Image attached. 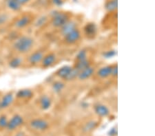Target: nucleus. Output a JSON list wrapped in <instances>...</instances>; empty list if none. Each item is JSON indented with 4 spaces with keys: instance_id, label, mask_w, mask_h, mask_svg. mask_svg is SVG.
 <instances>
[{
    "instance_id": "obj_20",
    "label": "nucleus",
    "mask_w": 155,
    "mask_h": 136,
    "mask_svg": "<svg viewBox=\"0 0 155 136\" xmlns=\"http://www.w3.org/2000/svg\"><path fill=\"white\" fill-rule=\"evenodd\" d=\"M22 63H23V60L19 56H17V57L12 58L11 61H9V66L12 68H18L21 65Z\"/></svg>"
},
{
    "instance_id": "obj_3",
    "label": "nucleus",
    "mask_w": 155,
    "mask_h": 136,
    "mask_svg": "<svg viewBox=\"0 0 155 136\" xmlns=\"http://www.w3.org/2000/svg\"><path fill=\"white\" fill-rule=\"evenodd\" d=\"M81 32L79 31V30L76 28L71 33L67 34L66 36H64V40L67 44L72 45V44L77 43L81 39Z\"/></svg>"
},
{
    "instance_id": "obj_26",
    "label": "nucleus",
    "mask_w": 155,
    "mask_h": 136,
    "mask_svg": "<svg viewBox=\"0 0 155 136\" xmlns=\"http://www.w3.org/2000/svg\"><path fill=\"white\" fill-rule=\"evenodd\" d=\"M46 22H47V17L46 16H42L37 19L35 25V26L39 27H39L43 26Z\"/></svg>"
},
{
    "instance_id": "obj_25",
    "label": "nucleus",
    "mask_w": 155,
    "mask_h": 136,
    "mask_svg": "<svg viewBox=\"0 0 155 136\" xmlns=\"http://www.w3.org/2000/svg\"><path fill=\"white\" fill-rule=\"evenodd\" d=\"M87 52L86 50H84V49H83V50H81L78 54H77L76 59L77 61H84L87 59Z\"/></svg>"
},
{
    "instance_id": "obj_16",
    "label": "nucleus",
    "mask_w": 155,
    "mask_h": 136,
    "mask_svg": "<svg viewBox=\"0 0 155 136\" xmlns=\"http://www.w3.org/2000/svg\"><path fill=\"white\" fill-rule=\"evenodd\" d=\"M72 67L69 66V65H65L64 67H62L59 69V70L57 71V76H59V78H61L62 79H64L67 77V76L68 75L70 71L72 70Z\"/></svg>"
},
{
    "instance_id": "obj_4",
    "label": "nucleus",
    "mask_w": 155,
    "mask_h": 136,
    "mask_svg": "<svg viewBox=\"0 0 155 136\" xmlns=\"http://www.w3.org/2000/svg\"><path fill=\"white\" fill-rule=\"evenodd\" d=\"M31 127L35 130L44 131L48 128V122L41 118H37L31 121Z\"/></svg>"
},
{
    "instance_id": "obj_11",
    "label": "nucleus",
    "mask_w": 155,
    "mask_h": 136,
    "mask_svg": "<svg viewBox=\"0 0 155 136\" xmlns=\"http://www.w3.org/2000/svg\"><path fill=\"white\" fill-rule=\"evenodd\" d=\"M14 95L12 93H8L2 97L0 101V108L5 109L8 107L13 103Z\"/></svg>"
},
{
    "instance_id": "obj_8",
    "label": "nucleus",
    "mask_w": 155,
    "mask_h": 136,
    "mask_svg": "<svg viewBox=\"0 0 155 136\" xmlns=\"http://www.w3.org/2000/svg\"><path fill=\"white\" fill-rule=\"evenodd\" d=\"M31 22V17L29 15H24L21 18L17 19L15 23V26L17 29H22L26 28Z\"/></svg>"
},
{
    "instance_id": "obj_24",
    "label": "nucleus",
    "mask_w": 155,
    "mask_h": 136,
    "mask_svg": "<svg viewBox=\"0 0 155 136\" xmlns=\"http://www.w3.org/2000/svg\"><path fill=\"white\" fill-rule=\"evenodd\" d=\"M97 126V122L96 121L91 120V121H89L88 122H87L86 124V125L84 126L83 129L85 132H89L93 130Z\"/></svg>"
},
{
    "instance_id": "obj_6",
    "label": "nucleus",
    "mask_w": 155,
    "mask_h": 136,
    "mask_svg": "<svg viewBox=\"0 0 155 136\" xmlns=\"http://www.w3.org/2000/svg\"><path fill=\"white\" fill-rule=\"evenodd\" d=\"M44 57V54L42 51L38 50L32 53L28 57V63L32 65H36L40 63Z\"/></svg>"
},
{
    "instance_id": "obj_22",
    "label": "nucleus",
    "mask_w": 155,
    "mask_h": 136,
    "mask_svg": "<svg viewBox=\"0 0 155 136\" xmlns=\"http://www.w3.org/2000/svg\"><path fill=\"white\" fill-rule=\"evenodd\" d=\"M89 66H91V63H90V61L87 60V59H86V60L84 61H77L74 68H75L79 71H80L84 70L85 68H86Z\"/></svg>"
},
{
    "instance_id": "obj_7",
    "label": "nucleus",
    "mask_w": 155,
    "mask_h": 136,
    "mask_svg": "<svg viewBox=\"0 0 155 136\" xmlns=\"http://www.w3.org/2000/svg\"><path fill=\"white\" fill-rule=\"evenodd\" d=\"M57 60L56 55L54 53H50L47 55L44 56L43 60L41 61V63L42 67L44 68H49L55 63Z\"/></svg>"
},
{
    "instance_id": "obj_18",
    "label": "nucleus",
    "mask_w": 155,
    "mask_h": 136,
    "mask_svg": "<svg viewBox=\"0 0 155 136\" xmlns=\"http://www.w3.org/2000/svg\"><path fill=\"white\" fill-rule=\"evenodd\" d=\"M6 4L7 6L13 11H19L22 6L17 0H6Z\"/></svg>"
},
{
    "instance_id": "obj_31",
    "label": "nucleus",
    "mask_w": 155,
    "mask_h": 136,
    "mask_svg": "<svg viewBox=\"0 0 155 136\" xmlns=\"http://www.w3.org/2000/svg\"><path fill=\"white\" fill-rule=\"evenodd\" d=\"M117 128H112L110 131L109 133H108V135L110 136H114V135H117Z\"/></svg>"
},
{
    "instance_id": "obj_2",
    "label": "nucleus",
    "mask_w": 155,
    "mask_h": 136,
    "mask_svg": "<svg viewBox=\"0 0 155 136\" xmlns=\"http://www.w3.org/2000/svg\"><path fill=\"white\" fill-rule=\"evenodd\" d=\"M69 21V16L66 13L59 12L54 14L52 20V25L55 28H61Z\"/></svg>"
},
{
    "instance_id": "obj_15",
    "label": "nucleus",
    "mask_w": 155,
    "mask_h": 136,
    "mask_svg": "<svg viewBox=\"0 0 155 136\" xmlns=\"http://www.w3.org/2000/svg\"><path fill=\"white\" fill-rule=\"evenodd\" d=\"M112 69V66L111 65L103 67V68H100L99 71H97V75H98L99 77L101 78H106L108 77V76H111Z\"/></svg>"
},
{
    "instance_id": "obj_23",
    "label": "nucleus",
    "mask_w": 155,
    "mask_h": 136,
    "mask_svg": "<svg viewBox=\"0 0 155 136\" xmlns=\"http://www.w3.org/2000/svg\"><path fill=\"white\" fill-rule=\"evenodd\" d=\"M79 73V71L77 70L75 68H72L68 75L67 76V77L66 78H65V80L69 81L74 80V79H75L76 78H78Z\"/></svg>"
},
{
    "instance_id": "obj_17",
    "label": "nucleus",
    "mask_w": 155,
    "mask_h": 136,
    "mask_svg": "<svg viewBox=\"0 0 155 136\" xmlns=\"http://www.w3.org/2000/svg\"><path fill=\"white\" fill-rule=\"evenodd\" d=\"M97 28L94 24H87L84 28V32L87 36H94L97 33Z\"/></svg>"
},
{
    "instance_id": "obj_32",
    "label": "nucleus",
    "mask_w": 155,
    "mask_h": 136,
    "mask_svg": "<svg viewBox=\"0 0 155 136\" xmlns=\"http://www.w3.org/2000/svg\"><path fill=\"white\" fill-rule=\"evenodd\" d=\"M52 1L53 2V4L57 6H60L63 4V1L62 0H52Z\"/></svg>"
},
{
    "instance_id": "obj_21",
    "label": "nucleus",
    "mask_w": 155,
    "mask_h": 136,
    "mask_svg": "<svg viewBox=\"0 0 155 136\" xmlns=\"http://www.w3.org/2000/svg\"><path fill=\"white\" fill-rule=\"evenodd\" d=\"M64 83L61 82V81H55V82L52 84V90H53L54 92L56 93H59L60 92H61V91L64 90Z\"/></svg>"
},
{
    "instance_id": "obj_30",
    "label": "nucleus",
    "mask_w": 155,
    "mask_h": 136,
    "mask_svg": "<svg viewBox=\"0 0 155 136\" xmlns=\"http://www.w3.org/2000/svg\"><path fill=\"white\" fill-rule=\"evenodd\" d=\"M117 74H118V69H117V65L112 66L111 76H114V77H115V76H117Z\"/></svg>"
},
{
    "instance_id": "obj_33",
    "label": "nucleus",
    "mask_w": 155,
    "mask_h": 136,
    "mask_svg": "<svg viewBox=\"0 0 155 136\" xmlns=\"http://www.w3.org/2000/svg\"><path fill=\"white\" fill-rule=\"evenodd\" d=\"M17 1H18L19 3L22 6V5H24L27 3H28L30 0H17Z\"/></svg>"
},
{
    "instance_id": "obj_1",
    "label": "nucleus",
    "mask_w": 155,
    "mask_h": 136,
    "mask_svg": "<svg viewBox=\"0 0 155 136\" xmlns=\"http://www.w3.org/2000/svg\"><path fill=\"white\" fill-rule=\"evenodd\" d=\"M35 44L33 38L30 36L22 35L17 37L12 44V48L19 54H26L31 51Z\"/></svg>"
},
{
    "instance_id": "obj_9",
    "label": "nucleus",
    "mask_w": 155,
    "mask_h": 136,
    "mask_svg": "<svg viewBox=\"0 0 155 136\" xmlns=\"http://www.w3.org/2000/svg\"><path fill=\"white\" fill-rule=\"evenodd\" d=\"M94 72V68H92L91 65L87 68H85L84 70H81L79 71V75H78V78L81 81H85L87 80L91 77V76L93 75Z\"/></svg>"
},
{
    "instance_id": "obj_13",
    "label": "nucleus",
    "mask_w": 155,
    "mask_h": 136,
    "mask_svg": "<svg viewBox=\"0 0 155 136\" xmlns=\"http://www.w3.org/2000/svg\"><path fill=\"white\" fill-rule=\"evenodd\" d=\"M32 96H33V92L29 89L20 90L16 93V97L17 98L23 99V100H26V99L28 100V99L31 98Z\"/></svg>"
},
{
    "instance_id": "obj_19",
    "label": "nucleus",
    "mask_w": 155,
    "mask_h": 136,
    "mask_svg": "<svg viewBox=\"0 0 155 136\" xmlns=\"http://www.w3.org/2000/svg\"><path fill=\"white\" fill-rule=\"evenodd\" d=\"M117 7H118L117 0H110V1L107 2L105 5V8L108 12L114 11L117 9Z\"/></svg>"
},
{
    "instance_id": "obj_27",
    "label": "nucleus",
    "mask_w": 155,
    "mask_h": 136,
    "mask_svg": "<svg viewBox=\"0 0 155 136\" xmlns=\"http://www.w3.org/2000/svg\"><path fill=\"white\" fill-rule=\"evenodd\" d=\"M8 120H7L6 117L5 115H2L0 117V127L4 128L7 127V125H8Z\"/></svg>"
},
{
    "instance_id": "obj_12",
    "label": "nucleus",
    "mask_w": 155,
    "mask_h": 136,
    "mask_svg": "<svg viewBox=\"0 0 155 136\" xmlns=\"http://www.w3.org/2000/svg\"><path fill=\"white\" fill-rule=\"evenodd\" d=\"M94 111L100 117H106L110 114V110L103 104H97L94 106Z\"/></svg>"
},
{
    "instance_id": "obj_34",
    "label": "nucleus",
    "mask_w": 155,
    "mask_h": 136,
    "mask_svg": "<svg viewBox=\"0 0 155 136\" xmlns=\"http://www.w3.org/2000/svg\"><path fill=\"white\" fill-rule=\"evenodd\" d=\"M15 136H24V134L23 133H17V134H16Z\"/></svg>"
},
{
    "instance_id": "obj_29",
    "label": "nucleus",
    "mask_w": 155,
    "mask_h": 136,
    "mask_svg": "<svg viewBox=\"0 0 155 136\" xmlns=\"http://www.w3.org/2000/svg\"><path fill=\"white\" fill-rule=\"evenodd\" d=\"M8 16L6 14H0V26L5 24L8 21Z\"/></svg>"
},
{
    "instance_id": "obj_28",
    "label": "nucleus",
    "mask_w": 155,
    "mask_h": 136,
    "mask_svg": "<svg viewBox=\"0 0 155 136\" xmlns=\"http://www.w3.org/2000/svg\"><path fill=\"white\" fill-rule=\"evenodd\" d=\"M115 55H116V52L114 50L106 51L103 54V56H104V58H106V59L112 58L113 56H114Z\"/></svg>"
},
{
    "instance_id": "obj_10",
    "label": "nucleus",
    "mask_w": 155,
    "mask_h": 136,
    "mask_svg": "<svg viewBox=\"0 0 155 136\" xmlns=\"http://www.w3.org/2000/svg\"><path fill=\"white\" fill-rule=\"evenodd\" d=\"M77 28V23L74 21H68L61 28V33L64 36Z\"/></svg>"
},
{
    "instance_id": "obj_14",
    "label": "nucleus",
    "mask_w": 155,
    "mask_h": 136,
    "mask_svg": "<svg viewBox=\"0 0 155 136\" xmlns=\"http://www.w3.org/2000/svg\"><path fill=\"white\" fill-rule=\"evenodd\" d=\"M40 107L43 110H48L52 105V100L48 96L44 95L39 99Z\"/></svg>"
},
{
    "instance_id": "obj_5",
    "label": "nucleus",
    "mask_w": 155,
    "mask_h": 136,
    "mask_svg": "<svg viewBox=\"0 0 155 136\" xmlns=\"http://www.w3.org/2000/svg\"><path fill=\"white\" fill-rule=\"evenodd\" d=\"M24 122V119L21 115L18 114L15 115L11 120L8 121L6 128L10 131L15 130L19 126H21Z\"/></svg>"
}]
</instances>
